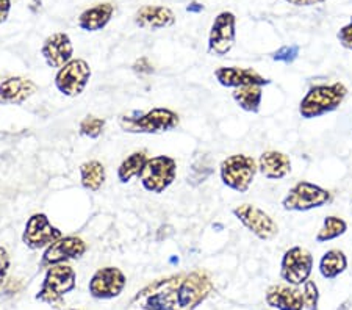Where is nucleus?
Listing matches in <instances>:
<instances>
[{"label": "nucleus", "instance_id": "1", "mask_svg": "<svg viewBox=\"0 0 352 310\" xmlns=\"http://www.w3.org/2000/svg\"><path fill=\"white\" fill-rule=\"evenodd\" d=\"M214 285L204 269L173 274L138 291L127 310H196Z\"/></svg>", "mask_w": 352, "mask_h": 310}, {"label": "nucleus", "instance_id": "2", "mask_svg": "<svg viewBox=\"0 0 352 310\" xmlns=\"http://www.w3.org/2000/svg\"><path fill=\"white\" fill-rule=\"evenodd\" d=\"M348 98V88L342 82L318 83L309 88L299 102V115L302 120H315L340 109Z\"/></svg>", "mask_w": 352, "mask_h": 310}, {"label": "nucleus", "instance_id": "3", "mask_svg": "<svg viewBox=\"0 0 352 310\" xmlns=\"http://www.w3.org/2000/svg\"><path fill=\"white\" fill-rule=\"evenodd\" d=\"M180 124V116L174 110L157 107L140 115L119 118V126L127 133H163L174 131Z\"/></svg>", "mask_w": 352, "mask_h": 310}, {"label": "nucleus", "instance_id": "4", "mask_svg": "<svg viewBox=\"0 0 352 310\" xmlns=\"http://www.w3.org/2000/svg\"><path fill=\"white\" fill-rule=\"evenodd\" d=\"M258 173L257 160L248 154H234L221 162L219 176L227 188L246 193Z\"/></svg>", "mask_w": 352, "mask_h": 310}, {"label": "nucleus", "instance_id": "5", "mask_svg": "<svg viewBox=\"0 0 352 310\" xmlns=\"http://www.w3.org/2000/svg\"><path fill=\"white\" fill-rule=\"evenodd\" d=\"M332 201L333 196L327 188L309 180H299L282 199V208L287 212H310L331 204Z\"/></svg>", "mask_w": 352, "mask_h": 310}, {"label": "nucleus", "instance_id": "6", "mask_svg": "<svg viewBox=\"0 0 352 310\" xmlns=\"http://www.w3.org/2000/svg\"><path fill=\"white\" fill-rule=\"evenodd\" d=\"M177 176V162L169 155L149 157L143 171L140 174V182L149 193H164L174 184Z\"/></svg>", "mask_w": 352, "mask_h": 310}, {"label": "nucleus", "instance_id": "7", "mask_svg": "<svg viewBox=\"0 0 352 310\" xmlns=\"http://www.w3.org/2000/svg\"><path fill=\"white\" fill-rule=\"evenodd\" d=\"M76 289V272L67 263L52 265L47 268L43 287L36 295V300L58 306L66 293Z\"/></svg>", "mask_w": 352, "mask_h": 310}, {"label": "nucleus", "instance_id": "8", "mask_svg": "<svg viewBox=\"0 0 352 310\" xmlns=\"http://www.w3.org/2000/svg\"><path fill=\"white\" fill-rule=\"evenodd\" d=\"M314 272V256L302 246H292L283 252L280 261V278L288 285H304Z\"/></svg>", "mask_w": 352, "mask_h": 310}, {"label": "nucleus", "instance_id": "9", "mask_svg": "<svg viewBox=\"0 0 352 310\" xmlns=\"http://www.w3.org/2000/svg\"><path fill=\"white\" fill-rule=\"evenodd\" d=\"M232 213L258 240L270 241L279 235V224L276 219L257 206L241 204L235 207Z\"/></svg>", "mask_w": 352, "mask_h": 310}, {"label": "nucleus", "instance_id": "10", "mask_svg": "<svg viewBox=\"0 0 352 310\" xmlns=\"http://www.w3.org/2000/svg\"><path fill=\"white\" fill-rule=\"evenodd\" d=\"M91 78V67L82 58H72L69 63L60 67L55 76V87L67 98L80 96Z\"/></svg>", "mask_w": 352, "mask_h": 310}, {"label": "nucleus", "instance_id": "11", "mask_svg": "<svg viewBox=\"0 0 352 310\" xmlns=\"http://www.w3.org/2000/svg\"><path fill=\"white\" fill-rule=\"evenodd\" d=\"M236 18L230 11H223L214 18L208 33V54L224 56L235 46Z\"/></svg>", "mask_w": 352, "mask_h": 310}, {"label": "nucleus", "instance_id": "12", "mask_svg": "<svg viewBox=\"0 0 352 310\" xmlns=\"http://www.w3.org/2000/svg\"><path fill=\"white\" fill-rule=\"evenodd\" d=\"M63 236V232L50 223V219L44 213H35L28 218L24 234H22V243L33 251L45 250L56 240Z\"/></svg>", "mask_w": 352, "mask_h": 310}, {"label": "nucleus", "instance_id": "13", "mask_svg": "<svg viewBox=\"0 0 352 310\" xmlns=\"http://www.w3.org/2000/svg\"><path fill=\"white\" fill-rule=\"evenodd\" d=\"M88 246L85 241L77 235H67L61 236L55 241V243L45 247L43 254L41 267L49 268L52 265L58 263H66L69 261H76V258H80L85 252H87Z\"/></svg>", "mask_w": 352, "mask_h": 310}, {"label": "nucleus", "instance_id": "14", "mask_svg": "<svg viewBox=\"0 0 352 310\" xmlns=\"http://www.w3.org/2000/svg\"><path fill=\"white\" fill-rule=\"evenodd\" d=\"M126 274L116 267H105L94 273L89 280V293L98 300H111L122 293L126 287Z\"/></svg>", "mask_w": 352, "mask_h": 310}, {"label": "nucleus", "instance_id": "15", "mask_svg": "<svg viewBox=\"0 0 352 310\" xmlns=\"http://www.w3.org/2000/svg\"><path fill=\"white\" fill-rule=\"evenodd\" d=\"M214 78L224 88H241V87H268L271 78H266L252 67L238 66H221L214 69Z\"/></svg>", "mask_w": 352, "mask_h": 310}, {"label": "nucleus", "instance_id": "16", "mask_svg": "<svg viewBox=\"0 0 352 310\" xmlns=\"http://www.w3.org/2000/svg\"><path fill=\"white\" fill-rule=\"evenodd\" d=\"M41 55L45 63L54 69H60L66 63H69L74 55V46L67 33L56 32L45 38L41 47Z\"/></svg>", "mask_w": 352, "mask_h": 310}, {"label": "nucleus", "instance_id": "17", "mask_svg": "<svg viewBox=\"0 0 352 310\" xmlns=\"http://www.w3.org/2000/svg\"><path fill=\"white\" fill-rule=\"evenodd\" d=\"M38 85L27 77H10L0 83V104L21 105L36 94Z\"/></svg>", "mask_w": 352, "mask_h": 310}, {"label": "nucleus", "instance_id": "18", "mask_svg": "<svg viewBox=\"0 0 352 310\" xmlns=\"http://www.w3.org/2000/svg\"><path fill=\"white\" fill-rule=\"evenodd\" d=\"M266 304L277 310H304L302 290L288 284H274L266 290Z\"/></svg>", "mask_w": 352, "mask_h": 310}, {"label": "nucleus", "instance_id": "19", "mask_svg": "<svg viewBox=\"0 0 352 310\" xmlns=\"http://www.w3.org/2000/svg\"><path fill=\"white\" fill-rule=\"evenodd\" d=\"M135 24L144 30H162L175 24V14L163 5H146L135 13Z\"/></svg>", "mask_w": 352, "mask_h": 310}, {"label": "nucleus", "instance_id": "20", "mask_svg": "<svg viewBox=\"0 0 352 310\" xmlns=\"http://www.w3.org/2000/svg\"><path fill=\"white\" fill-rule=\"evenodd\" d=\"M258 173L268 180H282L292 173V159L285 152L280 151H265L260 154L258 160Z\"/></svg>", "mask_w": 352, "mask_h": 310}, {"label": "nucleus", "instance_id": "21", "mask_svg": "<svg viewBox=\"0 0 352 310\" xmlns=\"http://www.w3.org/2000/svg\"><path fill=\"white\" fill-rule=\"evenodd\" d=\"M113 14H115V5L110 2L98 3L94 7L85 10L78 16V27L85 32H99L109 25Z\"/></svg>", "mask_w": 352, "mask_h": 310}, {"label": "nucleus", "instance_id": "22", "mask_svg": "<svg viewBox=\"0 0 352 310\" xmlns=\"http://www.w3.org/2000/svg\"><path fill=\"white\" fill-rule=\"evenodd\" d=\"M318 268H320L322 278L327 280H333L348 269V257H346V254L342 250L332 247V250L322 254L320 267Z\"/></svg>", "mask_w": 352, "mask_h": 310}, {"label": "nucleus", "instance_id": "23", "mask_svg": "<svg viewBox=\"0 0 352 310\" xmlns=\"http://www.w3.org/2000/svg\"><path fill=\"white\" fill-rule=\"evenodd\" d=\"M232 98L241 110L257 115L263 100V87H241L232 91Z\"/></svg>", "mask_w": 352, "mask_h": 310}, {"label": "nucleus", "instance_id": "24", "mask_svg": "<svg viewBox=\"0 0 352 310\" xmlns=\"http://www.w3.org/2000/svg\"><path fill=\"white\" fill-rule=\"evenodd\" d=\"M105 166L99 160H89L80 165L82 187L88 191H99L105 184Z\"/></svg>", "mask_w": 352, "mask_h": 310}, {"label": "nucleus", "instance_id": "25", "mask_svg": "<svg viewBox=\"0 0 352 310\" xmlns=\"http://www.w3.org/2000/svg\"><path fill=\"white\" fill-rule=\"evenodd\" d=\"M147 160H149V157H147L144 151H136L133 154H130L127 159H124V162L118 168L119 182L129 184L132 179L140 177Z\"/></svg>", "mask_w": 352, "mask_h": 310}, {"label": "nucleus", "instance_id": "26", "mask_svg": "<svg viewBox=\"0 0 352 310\" xmlns=\"http://www.w3.org/2000/svg\"><path fill=\"white\" fill-rule=\"evenodd\" d=\"M348 232V223L337 215H329L322 221L321 229L315 236L316 243H327V241L337 240Z\"/></svg>", "mask_w": 352, "mask_h": 310}, {"label": "nucleus", "instance_id": "27", "mask_svg": "<svg viewBox=\"0 0 352 310\" xmlns=\"http://www.w3.org/2000/svg\"><path fill=\"white\" fill-rule=\"evenodd\" d=\"M104 129H105L104 118L88 115L87 118H83L82 120L80 126H78V132H80V135H83V137L99 138L102 132H104Z\"/></svg>", "mask_w": 352, "mask_h": 310}, {"label": "nucleus", "instance_id": "28", "mask_svg": "<svg viewBox=\"0 0 352 310\" xmlns=\"http://www.w3.org/2000/svg\"><path fill=\"white\" fill-rule=\"evenodd\" d=\"M302 298H304V307L307 310H318V304H320V290L315 280L309 279L302 287Z\"/></svg>", "mask_w": 352, "mask_h": 310}, {"label": "nucleus", "instance_id": "29", "mask_svg": "<svg viewBox=\"0 0 352 310\" xmlns=\"http://www.w3.org/2000/svg\"><path fill=\"white\" fill-rule=\"evenodd\" d=\"M299 52H300V47L298 44H289V46H282L280 49H277L276 52L271 55V58L274 61H280V63L292 65L298 60Z\"/></svg>", "mask_w": 352, "mask_h": 310}, {"label": "nucleus", "instance_id": "30", "mask_svg": "<svg viewBox=\"0 0 352 310\" xmlns=\"http://www.w3.org/2000/svg\"><path fill=\"white\" fill-rule=\"evenodd\" d=\"M337 39L344 49L352 50V18L348 24L340 28L337 33Z\"/></svg>", "mask_w": 352, "mask_h": 310}, {"label": "nucleus", "instance_id": "31", "mask_svg": "<svg viewBox=\"0 0 352 310\" xmlns=\"http://www.w3.org/2000/svg\"><path fill=\"white\" fill-rule=\"evenodd\" d=\"M132 69L136 72V74L147 76V74H152V72H154V66H152L151 60L147 58V56H141V58L135 61Z\"/></svg>", "mask_w": 352, "mask_h": 310}, {"label": "nucleus", "instance_id": "32", "mask_svg": "<svg viewBox=\"0 0 352 310\" xmlns=\"http://www.w3.org/2000/svg\"><path fill=\"white\" fill-rule=\"evenodd\" d=\"M8 268H10V256L5 247L0 246V285H2V282L5 280V276L8 273Z\"/></svg>", "mask_w": 352, "mask_h": 310}, {"label": "nucleus", "instance_id": "33", "mask_svg": "<svg viewBox=\"0 0 352 310\" xmlns=\"http://www.w3.org/2000/svg\"><path fill=\"white\" fill-rule=\"evenodd\" d=\"M285 2L294 7H315V5L324 3L326 0H285Z\"/></svg>", "mask_w": 352, "mask_h": 310}, {"label": "nucleus", "instance_id": "34", "mask_svg": "<svg viewBox=\"0 0 352 310\" xmlns=\"http://www.w3.org/2000/svg\"><path fill=\"white\" fill-rule=\"evenodd\" d=\"M11 10V0H0V24L7 21Z\"/></svg>", "mask_w": 352, "mask_h": 310}, {"label": "nucleus", "instance_id": "35", "mask_svg": "<svg viewBox=\"0 0 352 310\" xmlns=\"http://www.w3.org/2000/svg\"><path fill=\"white\" fill-rule=\"evenodd\" d=\"M186 11H190V13H201V11H204V5L197 2H191L188 7H186Z\"/></svg>", "mask_w": 352, "mask_h": 310}, {"label": "nucleus", "instance_id": "36", "mask_svg": "<svg viewBox=\"0 0 352 310\" xmlns=\"http://www.w3.org/2000/svg\"><path fill=\"white\" fill-rule=\"evenodd\" d=\"M67 310H77V309H67Z\"/></svg>", "mask_w": 352, "mask_h": 310}]
</instances>
